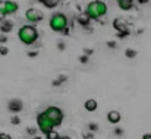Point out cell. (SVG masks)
Masks as SVG:
<instances>
[{
  "instance_id": "83f0119b",
  "label": "cell",
  "mask_w": 151,
  "mask_h": 139,
  "mask_svg": "<svg viewBox=\"0 0 151 139\" xmlns=\"http://www.w3.org/2000/svg\"><path fill=\"white\" fill-rule=\"evenodd\" d=\"M85 53H87V54H91L93 51H91V48H87V50H85Z\"/></svg>"
},
{
  "instance_id": "2e32d148",
  "label": "cell",
  "mask_w": 151,
  "mask_h": 139,
  "mask_svg": "<svg viewBox=\"0 0 151 139\" xmlns=\"http://www.w3.org/2000/svg\"><path fill=\"white\" fill-rule=\"evenodd\" d=\"M59 136H60V135H59V133H57V132H56L54 129H53L51 132H49V133L46 135V138H47V139H59Z\"/></svg>"
},
{
  "instance_id": "5bb4252c",
  "label": "cell",
  "mask_w": 151,
  "mask_h": 139,
  "mask_svg": "<svg viewBox=\"0 0 151 139\" xmlns=\"http://www.w3.org/2000/svg\"><path fill=\"white\" fill-rule=\"evenodd\" d=\"M41 3H44V6H47V7H56L57 6V0H40Z\"/></svg>"
},
{
  "instance_id": "e0dca14e",
  "label": "cell",
  "mask_w": 151,
  "mask_h": 139,
  "mask_svg": "<svg viewBox=\"0 0 151 139\" xmlns=\"http://www.w3.org/2000/svg\"><path fill=\"white\" fill-rule=\"evenodd\" d=\"M88 21H90V18H88L87 15L82 16V18H79V24H81V25H85V27H87V25H88Z\"/></svg>"
},
{
  "instance_id": "44dd1931",
  "label": "cell",
  "mask_w": 151,
  "mask_h": 139,
  "mask_svg": "<svg viewBox=\"0 0 151 139\" xmlns=\"http://www.w3.org/2000/svg\"><path fill=\"white\" fill-rule=\"evenodd\" d=\"M12 123H13V125H19V123H21V119H19L18 116H15V117H12Z\"/></svg>"
},
{
  "instance_id": "30bf717a",
  "label": "cell",
  "mask_w": 151,
  "mask_h": 139,
  "mask_svg": "<svg viewBox=\"0 0 151 139\" xmlns=\"http://www.w3.org/2000/svg\"><path fill=\"white\" fill-rule=\"evenodd\" d=\"M120 119H122V116H120V113H119V111H116V110H111V111H109V113H107V120H109L110 123H113V125L119 123V122H120Z\"/></svg>"
},
{
  "instance_id": "cb8c5ba5",
  "label": "cell",
  "mask_w": 151,
  "mask_h": 139,
  "mask_svg": "<svg viewBox=\"0 0 151 139\" xmlns=\"http://www.w3.org/2000/svg\"><path fill=\"white\" fill-rule=\"evenodd\" d=\"M0 139H12L9 135H6V133H0Z\"/></svg>"
},
{
  "instance_id": "52a82bcc",
  "label": "cell",
  "mask_w": 151,
  "mask_h": 139,
  "mask_svg": "<svg viewBox=\"0 0 151 139\" xmlns=\"http://www.w3.org/2000/svg\"><path fill=\"white\" fill-rule=\"evenodd\" d=\"M113 27H114V29L119 32V37H123V35H128V22L125 21V19H122V18H116L114 21H113Z\"/></svg>"
},
{
  "instance_id": "ba28073f",
  "label": "cell",
  "mask_w": 151,
  "mask_h": 139,
  "mask_svg": "<svg viewBox=\"0 0 151 139\" xmlns=\"http://www.w3.org/2000/svg\"><path fill=\"white\" fill-rule=\"evenodd\" d=\"M19 9V4L13 0H4V10H6V15H13L16 13Z\"/></svg>"
},
{
  "instance_id": "603a6c76",
  "label": "cell",
  "mask_w": 151,
  "mask_h": 139,
  "mask_svg": "<svg viewBox=\"0 0 151 139\" xmlns=\"http://www.w3.org/2000/svg\"><path fill=\"white\" fill-rule=\"evenodd\" d=\"M79 60H81V63H87L88 57H87V56H81V57H79Z\"/></svg>"
},
{
  "instance_id": "277c9868",
  "label": "cell",
  "mask_w": 151,
  "mask_h": 139,
  "mask_svg": "<svg viewBox=\"0 0 151 139\" xmlns=\"http://www.w3.org/2000/svg\"><path fill=\"white\" fill-rule=\"evenodd\" d=\"M37 126H38V129H40V132H43L44 135H47L49 132H51L56 126H54V123L51 122L50 119L46 116V113L43 111V113H40L38 116H37Z\"/></svg>"
},
{
  "instance_id": "6da1fadb",
  "label": "cell",
  "mask_w": 151,
  "mask_h": 139,
  "mask_svg": "<svg viewBox=\"0 0 151 139\" xmlns=\"http://www.w3.org/2000/svg\"><path fill=\"white\" fill-rule=\"evenodd\" d=\"M107 13V3L103 0H93L85 7V15L90 19H101Z\"/></svg>"
},
{
  "instance_id": "4fadbf2b",
  "label": "cell",
  "mask_w": 151,
  "mask_h": 139,
  "mask_svg": "<svg viewBox=\"0 0 151 139\" xmlns=\"http://www.w3.org/2000/svg\"><path fill=\"white\" fill-rule=\"evenodd\" d=\"M1 32H9L12 29V22H7V21H1V27H0Z\"/></svg>"
},
{
  "instance_id": "7a4b0ae2",
  "label": "cell",
  "mask_w": 151,
  "mask_h": 139,
  "mask_svg": "<svg viewBox=\"0 0 151 139\" xmlns=\"http://www.w3.org/2000/svg\"><path fill=\"white\" fill-rule=\"evenodd\" d=\"M18 38L22 44L25 46H32L37 40H38V31L35 27H32L31 24L24 25L18 29Z\"/></svg>"
},
{
  "instance_id": "ac0fdd59",
  "label": "cell",
  "mask_w": 151,
  "mask_h": 139,
  "mask_svg": "<svg viewBox=\"0 0 151 139\" xmlns=\"http://www.w3.org/2000/svg\"><path fill=\"white\" fill-rule=\"evenodd\" d=\"M125 54H126V57H135V56H137V51H135V50L128 48V50L125 51Z\"/></svg>"
},
{
  "instance_id": "f546056e",
  "label": "cell",
  "mask_w": 151,
  "mask_h": 139,
  "mask_svg": "<svg viewBox=\"0 0 151 139\" xmlns=\"http://www.w3.org/2000/svg\"><path fill=\"white\" fill-rule=\"evenodd\" d=\"M59 139H70L69 136H59Z\"/></svg>"
},
{
  "instance_id": "f1b7e54d",
  "label": "cell",
  "mask_w": 151,
  "mask_h": 139,
  "mask_svg": "<svg viewBox=\"0 0 151 139\" xmlns=\"http://www.w3.org/2000/svg\"><path fill=\"white\" fill-rule=\"evenodd\" d=\"M138 1H139L141 4H144V3H148V0H138Z\"/></svg>"
},
{
  "instance_id": "8992f818",
  "label": "cell",
  "mask_w": 151,
  "mask_h": 139,
  "mask_svg": "<svg viewBox=\"0 0 151 139\" xmlns=\"http://www.w3.org/2000/svg\"><path fill=\"white\" fill-rule=\"evenodd\" d=\"M43 18H44V13H43L41 10L35 9V7H29V9H27V12H25V19H27L29 24H37V22L43 21Z\"/></svg>"
},
{
  "instance_id": "9c48e42d",
  "label": "cell",
  "mask_w": 151,
  "mask_h": 139,
  "mask_svg": "<svg viewBox=\"0 0 151 139\" xmlns=\"http://www.w3.org/2000/svg\"><path fill=\"white\" fill-rule=\"evenodd\" d=\"M22 108H24V104H22L21 100H12V101H9V110H10V111L19 113Z\"/></svg>"
},
{
  "instance_id": "8fae6325",
  "label": "cell",
  "mask_w": 151,
  "mask_h": 139,
  "mask_svg": "<svg viewBox=\"0 0 151 139\" xmlns=\"http://www.w3.org/2000/svg\"><path fill=\"white\" fill-rule=\"evenodd\" d=\"M97 107H99V102L94 100V98H90V100H87L85 101V104H84V108L87 110V111H96L97 110Z\"/></svg>"
},
{
  "instance_id": "d6986e66",
  "label": "cell",
  "mask_w": 151,
  "mask_h": 139,
  "mask_svg": "<svg viewBox=\"0 0 151 139\" xmlns=\"http://www.w3.org/2000/svg\"><path fill=\"white\" fill-rule=\"evenodd\" d=\"M63 81H66V76H59V79H57V81H54V82H53V85H54V87H59V84H62Z\"/></svg>"
},
{
  "instance_id": "9a60e30c",
  "label": "cell",
  "mask_w": 151,
  "mask_h": 139,
  "mask_svg": "<svg viewBox=\"0 0 151 139\" xmlns=\"http://www.w3.org/2000/svg\"><path fill=\"white\" fill-rule=\"evenodd\" d=\"M6 10H4V0H0V21H4Z\"/></svg>"
},
{
  "instance_id": "ffe728a7",
  "label": "cell",
  "mask_w": 151,
  "mask_h": 139,
  "mask_svg": "<svg viewBox=\"0 0 151 139\" xmlns=\"http://www.w3.org/2000/svg\"><path fill=\"white\" fill-rule=\"evenodd\" d=\"M7 53H9V48H7V47H4V46H1V47H0V54L6 56Z\"/></svg>"
},
{
  "instance_id": "d4e9b609",
  "label": "cell",
  "mask_w": 151,
  "mask_h": 139,
  "mask_svg": "<svg viewBox=\"0 0 151 139\" xmlns=\"http://www.w3.org/2000/svg\"><path fill=\"white\" fill-rule=\"evenodd\" d=\"M90 129H91V130H97V129H99V126H97V125H94V123H91V125H90Z\"/></svg>"
},
{
  "instance_id": "7402d4cb",
  "label": "cell",
  "mask_w": 151,
  "mask_h": 139,
  "mask_svg": "<svg viewBox=\"0 0 151 139\" xmlns=\"http://www.w3.org/2000/svg\"><path fill=\"white\" fill-rule=\"evenodd\" d=\"M6 41H7V38H6V35L1 32V34H0V43H6Z\"/></svg>"
},
{
  "instance_id": "7c38bea8",
  "label": "cell",
  "mask_w": 151,
  "mask_h": 139,
  "mask_svg": "<svg viewBox=\"0 0 151 139\" xmlns=\"http://www.w3.org/2000/svg\"><path fill=\"white\" fill-rule=\"evenodd\" d=\"M117 4H119V7L122 9V10H131L132 9V6H134V0H114Z\"/></svg>"
},
{
  "instance_id": "484cf974",
  "label": "cell",
  "mask_w": 151,
  "mask_h": 139,
  "mask_svg": "<svg viewBox=\"0 0 151 139\" xmlns=\"http://www.w3.org/2000/svg\"><path fill=\"white\" fill-rule=\"evenodd\" d=\"M82 136H84V138H87V139H90L91 136H93V133H82Z\"/></svg>"
},
{
  "instance_id": "4316f807",
  "label": "cell",
  "mask_w": 151,
  "mask_h": 139,
  "mask_svg": "<svg viewBox=\"0 0 151 139\" xmlns=\"http://www.w3.org/2000/svg\"><path fill=\"white\" fill-rule=\"evenodd\" d=\"M142 139H151V133H145V135L142 136Z\"/></svg>"
},
{
  "instance_id": "3957f363",
  "label": "cell",
  "mask_w": 151,
  "mask_h": 139,
  "mask_svg": "<svg viewBox=\"0 0 151 139\" xmlns=\"http://www.w3.org/2000/svg\"><path fill=\"white\" fill-rule=\"evenodd\" d=\"M49 25H50L51 31H54V32H68L69 19H68V16H66L65 13L56 12V13L51 15Z\"/></svg>"
},
{
  "instance_id": "5b68a950",
  "label": "cell",
  "mask_w": 151,
  "mask_h": 139,
  "mask_svg": "<svg viewBox=\"0 0 151 139\" xmlns=\"http://www.w3.org/2000/svg\"><path fill=\"white\" fill-rule=\"evenodd\" d=\"M44 113H46V116L50 119L51 122L54 123L56 128L62 125V122H63V111H62L59 107H54V105L47 107V108L44 110Z\"/></svg>"
}]
</instances>
